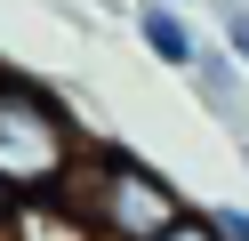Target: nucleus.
<instances>
[{
  "mask_svg": "<svg viewBox=\"0 0 249 241\" xmlns=\"http://www.w3.org/2000/svg\"><path fill=\"white\" fill-rule=\"evenodd\" d=\"M65 209L89 225V241H161L193 201H185L177 177L153 169L145 153L97 137L89 161H81V177H72V193H65Z\"/></svg>",
  "mask_w": 249,
  "mask_h": 241,
  "instance_id": "f03ea898",
  "label": "nucleus"
},
{
  "mask_svg": "<svg viewBox=\"0 0 249 241\" xmlns=\"http://www.w3.org/2000/svg\"><path fill=\"white\" fill-rule=\"evenodd\" d=\"M209 217H217L225 241H249V201H209Z\"/></svg>",
  "mask_w": 249,
  "mask_h": 241,
  "instance_id": "0eeeda50",
  "label": "nucleus"
},
{
  "mask_svg": "<svg viewBox=\"0 0 249 241\" xmlns=\"http://www.w3.org/2000/svg\"><path fill=\"white\" fill-rule=\"evenodd\" d=\"M233 153H241V177H249V137H233Z\"/></svg>",
  "mask_w": 249,
  "mask_h": 241,
  "instance_id": "6e6552de",
  "label": "nucleus"
},
{
  "mask_svg": "<svg viewBox=\"0 0 249 241\" xmlns=\"http://www.w3.org/2000/svg\"><path fill=\"white\" fill-rule=\"evenodd\" d=\"M201 8L217 16V40L241 56V73H249V0H201Z\"/></svg>",
  "mask_w": 249,
  "mask_h": 241,
  "instance_id": "39448f33",
  "label": "nucleus"
},
{
  "mask_svg": "<svg viewBox=\"0 0 249 241\" xmlns=\"http://www.w3.org/2000/svg\"><path fill=\"white\" fill-rule=\"evenodd\" d=\"M89 145L97 137L81 129V112H72V96L56 80L0 64V225H17L24 209L65 201Z\"/></svg>",
  "mask_w": 249,
  "mask_h": 241,
  "instance_id": "f257e3e1",
  "label": "nucleus"
},
{
  "mask_svg": "<svg viewBox=\"0 0 249 241\" xmlns=\"http://www.w3.org/2000/svg\"><path fill=\"white\" fill-rule=\"evenodd\" d=\"M177 8H201V0H177Z\"/></svg>",
  "mask_w": 249,
  "mask_h": 241,
  "instance_id": "1a4fd4ad",
  "label": "nucleus"
},
{
  "mask_svg": "<svg viewBox=\"0 0 249 241\" xmlns=\"http://www.w3.org/2000/svg\"><path fill=\"white\" fill-rule=\"evenodd\" d=\"M161 241H225V233H217V217H209V201H193V209H185V217L169 225Z\"/></svg>",
  "mask_w": 249,
  "mask_h": 241,
  "instance_id": "423d86ee",
  "label": "nucleus"
},
{
  "mask_svg": "<svg viewBox=\"0 0 249 241\" xmlns=\"http://www.w3.org/2000/svg\"><path fill=\"white\" fill-rule=\"evenodd\" d=\"M185 89L201 96V112H209L225 137H249V73H241V56H233L225 40H201L193 73H185Z\"/></svg>",
  "mask_w": 249,
  "mask_h": 241,
  "instance_id": "7ed1b4c3",
  "label": "nucleus"
},
{
  "mask_svg": "<svg viewBox=\"0 0 249 241\" xmlns=\"http://www.w3.org/2000/svg\"><path fill=\"white\" fill-rule=\"evenodd\" d=\"M129 32H137V48H145L161 73H193V56H201V24H193V8H177V0H129Z\"/></svg>",
  "mask_w": 249,
  "mask_h": 241,
  "instance_id": "20e7f679",
  "label": "nucleus"
}]
</instances>
